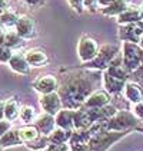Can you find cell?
I'll return each mask as SVG.
<instances>
[{
	"instance_id": "obj_7",
	"label": "cell",
	"mask_w": 143,
	"mask_h": 151,
	"mask_svg": "<svg viewBox=\"0 0 143 151\" xmlns=\"http://www.w3.org/2000/svg\"><path fill=\"white\" fill-rule=\"evenodd\" d=\"M100 46L95 37L83 35L79 39V43H77V56L82 63H87L96 58Z\"/></svg>"
},
{
	"instance_id": "obj_34",
	"label": "cell",
	"mask_w": 143,
	"mask_h": 151,
	"mask_svg": "<svg viewBox=\"0 0 143 151\" xmlns=\"http://www.w3.org/2000/svg\"><path fill=\"white\" fill-rule=\"evenodd\" d=\"M22 1L26 6L32 7V9H39V7H42L46 3V0H22Z\"/></svg>"
},
{
	"instance_id": "obj_45",
	"label": "cell",
	"mask_w": 143,
	"mask_h": 151,
	"mask_svg": "<svg viewBox=\"0 0 143 151\" xmlns=\"http://www.w3.org/2000/svg\"><path fill=\"white\" fill-rule=\"evenodd\" d=\"M142 65H143V58H142Z\"/></svg>"
},
{
	"instance_id": "obj_26",
	"label": "cell",
	"mask_w": 143,
	"mask_h": 151,
	"mask_svg": "<svg viewBox=\"0 0 143 151\" xmlns=\"http://www.w3.org/2000/svg\"><path fill=\"white\" fill-rule=\"evenodd\" d=\"M72 132H73V131H66V129H62V128H56L47 137L49 142H50V144H55V145L67 144L72 137Z\"/></svg>"
},
{
	"instance_id": "obj_6",
	"label": "cell",
	"mask_w": 143,
	"mask_h": 151,
	"mask_svg": "<svg viewBox=\"0 0 143 151\" xmlns=\"http://www.w3.org/2000/svg\"><path fill=\"white\" fill-rule=\"evenodd\" d=\"M122 60L125 68L129 73L135 72L139 66H142V58H143V49L139 46V43L133 42H122Z\"/></svg>"
},
{
	"instance_id": "obj_28",
	"label": "cell",
	"mask_w": 143,
	"mask_h": 151,
	"mask_svg": "<svg viewBox=\"0 0 143 151\" xmlns=\"http://www.w3.org/2000/svg\"><path fill=\"white\" fill-rule=\"evenodd\" d=\"M17 20H19V14L12 9L4 12L3 14H0V24L3 26V29H13L14 30Z\"/></svg>"
},
{
	"instance_id": "obj_35",
	"label": "cell",
	"mask_w": 143,
	"mask_h": 151,
	"mask_svg": "<svg viewBox=\"0 0 143 151\" xmlns=\"http://www.w3.org/2000/svg\"><path fill=\"white\" fill-rule=\"evenodd\" d=\"M12 128V122L10 121H7V119H1L0 121V138L9 131Z\"/></svg>"
},
{
	"instance_id": "obj_4",
	"label": "cell",
	"mask_w": 143,
	"mask_h": 151,
	"mask_svg": "<svg viewBox=\"0 0 143 151\" xmlns=\"http://www.w3.org/2000/svg\"><path fill=\"white\" fill-rule=\"evenodd\" d=\"M139 119L135 116L132 111H118L113 116H110L106 121H102L103 129L106 131H135V128L139 125Z\"/></svg>"
},
{
	"instance_id": "obj_24",
	"label": "cell",
	"mask_w": 143,
	"mask_h": 151,
	"mask_svg": "<svg viewBox=\"0 0 143 151\" xmlns=\"http://www.w3.org/2000/svg\"><path fill=\"white\" fill-rule=\"evenodd\" d=\"M1 40H3V43H4L6 46H9L10 49H13V50H17V49L23 47L24 42H26V40H23L14 30H7V32H4L3 36H1Z\"/></svg>"
},
{
	"instance_id": "obj_23",
	"label": "cell",
	"mask_w": 143,
	"mask_h": 151,
	"mask_svg": "<svg viewBox=\"0 0 143 151\" xmlns=\"http://www.w3.org/2000/svg\"><path fill=\"white\" fill-rule=\"evenodd\" d=\"M127 7H129L127 0H115V1H113L112 4H109L107 7L100 9V13L105 14V16H109V17H118L120 13L125 12Z\"/></svg>"
},
{
	"instance_id": "obj_21",
	"label": "cell",
	"mask_w": 143,
	"mask_h": 151,
	"mask_svg": "<svg viewBox=\"0 0 143 151\" xmlns=\"http://www.w3.org/2000/svg\"><path fill=\"white\" fill-rule=\"evenodd\" d=\"M20 104L16 98H9L4 101V119L14 122L20 115Z\"/></svg>"
},
{
	"instance_id": "obj_29",
	"label": "cell",
	"mask_w": 143,
	"mask_h": 151,
	"mask_svg": "<svg viewBox=\"0 0 143 151\" xmlns=\"http://www.w3.org/2000/svg\"><path fill=\"white\" fill-rule=\"evenodd\" d=\"M24 145L32 151H43L50 145V142H49V138L46 137V135H40V137L36 138L35 141L27 142V144H24Z\"/></svg>"
},
{
	"instance_id": "obj_22",
	"label": "cell",
	"mask_w": 143,
	"mask_h": 151,
	"mask_svg": "<svg viewBox=\"0 0 143 151\" xmlns=\"http://www.w3.org/2000/svg\"><path fill=\"white\" fill-rule=\"evenodd\" d=\"M140 12L139 9L136 7H127L125 12H122L116 17V23L119 26H123V24H130V23H136V22H140Z\"/></svg>"
},
{
	"instance_id": "obj_40",
	"label": "cell",
	"mask_w": 143,
	"mask_h": 151,
	"mask_svg": "<svg viewBox=\"0 0 143 151\" xmlns=\"http://www.w3.org/2000/svg\"><path fill=\"white\" fill-rule=\"evenodd\" d=\"M135 131H137V132H143V122H142V125H137V127L135 128Z\"/></svg>"
},
{
	"instance_id": "obj_43",
	"label": "cell",
	"mask_w": 143,
	"mask_h": 151,
	"mask_svg": "<svg viewBox=\"0 0 143 151\" xmlns=\"http://www.w3.org/2000/svg\"><path fill=\"white\" fill-rule=\"evenodd\" d=\"M139 46H140V47H142V49H143V36H142V39L139 40Z\"/></svg>"
},
{
	"instance_id": "obj_25",
	"label": "cell",
	"mask_w": 143,
	"mask_h": 151,
	"mask_svg": "<svg viewBox=\"0 0 143 151\" xmlns=\"http://www.w3.org/2000/svg\"><path fill=\"white\" fill-rule=\"evenodd\" d=\"M19 134H20V138L23 141V144H27V142H32L35 141L36 138H39L42 134L40 131L37 129L35 124L32 125H23V127L19 128Z\"/></svg>"
},
{
	"instance_id": "obj_18",
	"label": "cell",
	"mask_w": 143,
	"mask_h": 151,
	"mask_svg": "<svg viewBox=\"0 0 143 151\" xmlns=\"http://www.w3.org/2000/svg\"><path fill=\"white\" fill-rule=\"evenodd\" d=\"M125 98L130 102L132 105L137 104L143 101V88L135 81H127L125 85V91H123Z\"/></svg>"
},
{
	"instance_id": "obj_41",
	"label": "cell",
	"mask_w": 143,
	"mask_h": 151,
	"mask_svg": "<svg viewBox=\"0 0 143 151\" xmlns=\"http://www.w3.org/2000/svg\"><path fill=\"white\" fill-rule=\"evenodd\" d=\"M139 12H140V19H142V22H143V3L140 4V7H139Z\"/></svg>"
},
{
	"instance_id": "obj_19",
	"label": "cell",
	"mask_w": 143,
	"mask_h": 151,
	"mask_svg": "<svg viewBox=\"0 0 143 151\" xmlns=\"http://www.w3.org/2000/svg\"><path fill=\"white\" fill-rule=\"evenodd\" d=\"M9 68L13 70V72H16L17 75H29L30 73V69H32V66L27 63V60L24 58V53H13L12 59L9 60Z\"/></svg>"
},
{
	"instance_id": "obj_10",
	"label": "cell",
	"mask_w": 143,
	"mask_h": 151,
	"mask_svg": "<svg viewBox=\"0 0 143 151\" xmlns=\"http://www.w3.org/2000/svg\"><path fill=\"white\" fill-rule=\"evenodd\" d=\"M39 104H40V108L43 109V112L50 114V115H55V116L57 115V112L63 108L62 99H60V96H59V93L57 92L40 95V98H39Z\"/></svg>"
},
{
	"instance_id": "obj_17",
	"label": "cell",
	"mask_w": 143,
	"mask_h": 151,
	"mask_svg": "<svg viewBox=\"0 0 143 151\" xmlns=\"http://www.w3.org/2000/svg\"><path fill=\"white\" fill-rule=\"evenodd\" d=\"M56 118V127L66 129V131H73L74 129V111L67 109V108H62Z\"/></svg>"
},
{
	"instance_id": "obj_27",
	"label": "cell",
	"mask_w": 143,
	"mask_h": 151,
	"mask_svg": "<svg viewBox=\"0 0 143 151\" xmlns=\"http://www.w3.org/2000/svg\"><path fill=\"white\" fill-rule=\"evenodd\" d=\"M36 118H37V114H36V109L30 105H24L20 108V115H19V119L23 122V125H32L35 124Z\"/></svg>"
},
{
	"instance_id": "obj_15",
	"label": "cell",
	"mask_w": 143,
	"mask_h": 151,
	"mask_svg": "<svg viewBox=\"0 0 143 151\" xmlns=\"http://www.w3.org/2000/svg\"><path fill=\"white\" fill-rule=\"evenodd\" d=\"M35 125L40 131V134L46 135V137H49L57 128L56 127V118H55V115H50V114H46V112H42L40 115H37V118L35 121Z\"/></svg>"
},
{
	"instance_id": "obj_14",
	"label": "cell",
	"mask_w": 143,
	"mask_h": 151,
	"mask_svg": "<svg viewBox=\"0 0 143 151\" xmlns=\"http://www.w3.org/2000/svg\"><path fill=\"white\" fill-rule=\"evenodd\" d=\"M110 101H112V95H109L105 89H97L84 101L82 108H89V109H92V108H103V106L110 104Z\"/></svg>"
},
{
	"instance_id": "obj_44",
	"label": "cell",
	"mask_w": 143,
	"mask_h": 151,
	"mask_svg": "<svg viewBox=\"0 0 143 151\" xmlns=\"http://www.w3.org/2000/svg\"><path fill=\"white\" fill-rule=\"evenodd\" d=\"M1 150H3V148H1V145H0V151H1Z\"/></svg>"
},
{
	"instance_id": "obj_16",
	"label": "cell",
	"mask_w": 143,
	"mask_h": 151,
	"mask_svg": "<svg viewBox=\"0 0 143 151\" xmlns=\"http://www.w3.org/2000/svg\"><path fill=\"white\" fill-rule=\"evenodd\" d=\"M24 58L27 60V63L32 68H42L49 63V56L47 53L42 49H29L24 53Z\"/></svg>"
},
{
	"instance_id": "obj_30",
	"label": "cell",
	"mask_w": 143,
	"mask_h": 151,
	"mask_svg": "<svg viewBox=\"0 0 143 151\" xmlns=\"http://www.w3.org/2000/svg\"><path fill=\"white\" fill-rule=\"evenodd\" d=\"M13 56V49L6 46L0 37V63H9V60Z\"/></svg>"
},
{
	"instance_id": "obj_20",
	"label": "cell",
	"mask_w": 143,
	"mask_h": 151,
	"mask_svg": "<svg viewBox=\"0 0 143 151\" xmlns=\"http://www.w3.org/2000/svg\"><path fill=\"white\" fill-rule=\"evenodd\" d=\"M0 145H1V148H10V147L24 145L22 138H20V134H19V128H10L0 138Z\"/></svg>"
},
{
	"instance_id": "obj_42",
	"label": "cell",
	"mask_w": 143,
	"mask_h": 151,
	"mask_svg": "<svg viewBox=\"0 0 143 151\" xmlns=\"http://www.w3.org/2000/svg\"><path fill=\"white\" fill-rule=\"evenodd\" d=\"M3 33H4V29H3V26H1V24H0V37H1V36H3Z\"/></svg>"
},
{
	"instance_id": "obj_9",
	"label": "cell",
	"mask_w": 143,
	"mask_h": 151,
	"mask_svg": "<svg viewBox=\"0 0 143 151\" xmlns=\"http://www.w3.org/2000/svg\"><path fill=\"white\" fill-rule=\"evenodd\" d=\"M143 36V22H136L130 24H123L119 26V32L118 37L122 42H133V43H139V40Z\"/></svg>"
},
{
	"instance_id": "obj_37",
	"label": "cell",
	"mask_w": 143,
	"mask_h": 151,
	"mask_svg": "<svg viewBox=\"0 0 143 151\" xmlns=\"http://www.w3.org/2000/svg\"><path fill=\"white\" fill-rule=\"evenodd\" d=\"M10 10V0H0V14Z\"/></svg>"
},
{
	"instance_id": "obj_32",
	"label": "cell",
	"mask_w": 143,
	"mask_h": 151,
	"mask_svg": "<svg viewBox=\"0 0 143 151\" xmlns=\"http://www.w3.org/2000/svg\"><path fill=\"white\" fill-rule=\"evenodd\" d=\"M69 4L72 6V9L76 13H84V0H67Z\"/></svg>"
},
{
	"instance_id": "obj_39",
	"label": "cell",
	"mask_w": 143,
	"mask_h": 151,
	"mask_svg": "<svg viewBox=\"0 0 143 151\" xmlns=\"http://www.w3.org/2000/svg\"><path fill=\"white\" fill-rule=\"evenodd\" d=\"M4 119V101H0V121Z\"/></svg>"
},
{
	"instance_id": "obj_36",
	"label": "cell",
	"mask_w": 143,
	"mask_h": 151,
	"mask_svg": "<svg viewBox=\"0 0 143 151\" xmlns=\"http://www.w3.org/2000/svg\"><path fill=\"white\" fill-rule=\"evenodd\" d=\"M69 150V144H60V145H55V144H50L46 150L43 151H67Z\"/></svg>"
},
{
	"instance_id": "obj_38",
	"label": "cell",
	"mask_w": 143,
	"mask_h": 151,
	"mask_svg": "<svg viewBox=\"0 0 143 151\" xmlns=\"http://www.w3.org/2000/svg\"><path fill=\"white\" fill-rule=\"evenodd\" d=\"M115 0H97V6L100 7V9H103V7H107L109 4H112Z\"/></svg>"
},
{
	"instance_id": "obj_5",
	"label": "cell",
	"mask_w": 143,
	"mask_h": 151,
	"mask_svg": "<svg viewBox=\"0 0 143 151\" xmlns=\"http://www.w3.org/2000/svg\"><path fill=\"white\" fill-rule=\"evenodd\" d=\"M132 131H123V132H116V131H106L100 129L95 132L90 139H89V150L90 151H107L112 145H115L118 141L129 135Z\"/></svg>"
},
{
	"instance_id": "obj_33",
	"label": "cell",
	"mask_w": 143,
	"mask_h": 151,
	"mask_svg": "<svg viewBox=\"0 0 143 151\" xmlns=\"http://www.w3.org/2000/svg\"><path fill=\"white\" fill-rule=\"evenodd\" d=\"M130 78L135 82H137V83H139V85L143 88V65H142V66H139V68L135 70V72H132Z\"/></svg>"
},
{
	"instance_id": "obj_2",
	"label": "cell",
	"mask_w": 143,
	"mask_h": 151,
	"mask_svg": "<svg viewBox=\"0 0 143 151\" xmlns=\"http://www.w3.org/2000/svg\"><path fill=\"white\" fill-rule=\"evenodd\" d=\"M118 112L116 106L112 104L106 105L103 108H80L74 111V129L76 131H83L87 129L97 122L106 121L110 116H113Z\"/></svg>"
},
{
	"instance_id": "obj_1",
	"label": "cell",
	"mask_w": 143,
	"mask_h": 151,
	"mask_svg": "<svg viewBox=\"0 0 143 151\" xmlns=\"http://www.w3.org/2000/svg\"><path fill=\"white\" fill-rule=\"evenodd\" d=\"M102 79H103V72L86 68L73 69L63 73L57 89L63 108L73 111L80 109L84 101L92 93L103 88Z\"/></svg>"
},
{
	"instance_id": "obj_31",
	"label": "cell",
	"mask_w": 143,
	"mask_h": 151,
	"mask_svg": "<svg viewBox=\"0 0 143 151\" xmlns=\"http://www.w3.org/2000/svg\"><path fill=\"white\" fill-rule=\"evenodd\" d=\"M132 112L135 114V116H136L140 122H143V101L132 105Z\"/></svg>"
},
{
	"instance_id": "obj_11",
	"label": "cell",
	"mask_w": 143,
	"mask_h": 151,
	"mask_svg": "<svg viewBox=\"0 0 143 151\" xmlns=\"http://www.w3.org/2000/svg\"><path fill=\"white\" fill-rule=\"evenodd\" d=\"M33 89L36 92H39L40 95H46V93L57 92L59 89V81L56 76L53 75H42L39 76L35 82H33Z\"/></svg>"
},
{
	"instance_id": "obj_3",
	"label": "cell",
	"mask_w": 143,
	"mask_h": 151,
	"mask_svg": "<svg viewBox=\"0 0 143 151\" xmlns=\"http://www.w3.org/2000/svg\"><path fill=\"white\" fill-rule=\"evenodd\" d=\"M120 53V47L115 43H106L103 46H100L96 58L87 63H83L82 68H86V69H92V70H106L113 62L115 59L119 56Z\"/></svg>"
},
{
	"instance_id": "obj_8",
	"label": "cell",
	"mask_w": 143,
	"mask_h": 151,
	"mask_svg": "<svg viewBox=\"0 0 143 151\" xmlns=\"http://www.w3.org/2000/svg\"><path fill=\"white\" fill-rule=\"evenodd\" d=\"M14 32L20 36L23 40H32L37 36V27L36 22L27 14L19 16V20L14 26Z\"/></svg>"
},
{
	"instance_id": "obj_13",
	"label": "cell",
	"mask_w": 143,
	"mask_h": 151,
	"mask_svg": "<svg viewBox=\"0 0 143 151\" xmlns=\"http://www.w3.org/2000/svg\"><path fill=\"white\" fill-rule=\"evenodd\" d=\"M89 139H90V135L89 132L83 129V131H76L73 129L72 132V137L69 139V150L70 151H90L89 150Z\"/></svg>"
},
{
	"instance_id": "obj_46",
	"label": "cell",
	"mask_w": 143,
	"mask_h": 151,
	"mask_svg": "<svg viewBox=\"0 0 143 151\" xmlns=\"http://www.w3.org/2000/svg\"><path fill=\"white\" fill-rule=\"evenodd\" d=\"M67 151H70V150H67Z\"/></svg>"
},
{
	"instance_id": "obj_12",
	"label": "cell",
	"mask_w": 143,
	"mask_h": 151,
	"mask_svg": "<svg viewBox=\"0 0 143 151\" xmlns=\"http://www.w3.org/2000/svg\"><path fill=\"white\" fill-rule=\"evenodd\" d=\"M125 85L126 81L119 79L110 73H107L106 70L103 72V79H102V86L109 95H119L125 91Z\"/></svg>"
}]
</instances>
